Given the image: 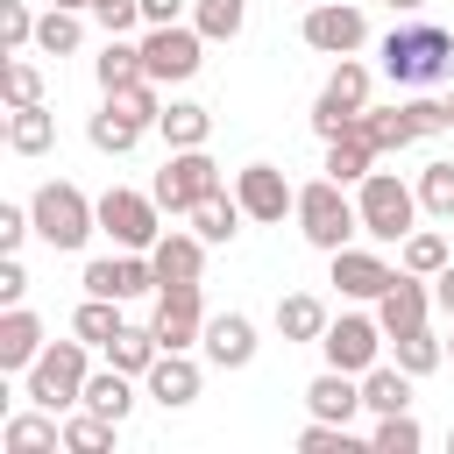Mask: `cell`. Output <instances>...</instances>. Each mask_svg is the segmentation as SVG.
Masks as SVG:
<instances>
[{"label":"cell","instance_id":"obj_1","mask_svg":"<svg viewBox=\"0 0 454 454\" xmlns=\"http://www.w3.org/2000/svg\"><path fill=\"white\" fill-rule=\"evenodd\" d=\"M376 57H383V78L390 85H447L454 78V35L440 21H419V14H404L383 35Z\"/></svg>","mask_w":454,"mask_h":454},{"label":"cell","instance_id":"obj_7","mask_svg":"<svg viewBox=\"0 0 454 454\" xmlns=\"http://www.w3.org/2000/svg\"><path fill=\"white\" fill-rule=\"evenodd\" d=\"M149 192H156V206H163V213H177V220H184L199 199H213V192H227V184H220V163H213L206 149H170V163L156 170V184H149Z\"/></svg>","mask_w":454,"mask_h":454},{"label":"cell","instance_id":"obj_6","mask_svg":"<svg viewBox=\"0 0 454 454\" xmlns=\"http://www.w3.org/2000/svg\"><path fill=\"white\" fill-rule=\"evenodd\" d=\"M199 64H206L199 21H163V28L142 35V71H149L156 85H184V78H199Z\"/></svg>","mask_w":454,"mask_h":454},{"label":"cell","instance_id":"obj_14","mask_svg":"<svg viewBox=\"0 0 454 454\" xmlns=\"http://www.w3.org/2000/svg\"><path fill=\"white\" fill-rule=\"evenodd\" d=\"M149 326H156V340H163V348H192V340L206 333L199 284H163V291H156V312H149Z\"/></svg>","mask_w":454,"mask_h":454},{"label":"cell","instance_id":"obj_44","mask_svg":"<svg viewBox=\"0 0 454 454\" xmlns=\"http://www.w3.org/2000/svg\"><path fill=\"white\" fill-rule=\"evenodd\" d=\"M92 21H99L106 35H128V28H149V21H142V0H92Z\"/></svg>","mask_w":454,"mask_h":454},{"label":"cell","instance_id":"obj_24","mask_svg":"<svg viewBox=\"0 0 454 454\" xmlns=\"http://www.w3.org/2000/svg\"><path fill=\"white\" fill-rule=\"evenodd\" d=\"M156 135H163L170 149H206V135H213V114H206L199 99H170V106L156 114Z\"/></svg>","mask_w":454,"mask_h":454},{"label":"cell","instance_id":"obj_10","mask_svg":"<svg viewBox=\"0 0 454 454\" xmlns=\"http://www.w3.org/2000/svg\"><path fill=\"white\" fill-rule=\"evenodd\" d=\"M298 35H305V50H319V57H355V50L369 43V14L348 7V0H319V7H305Z\"/></svg>","mask_w":454,"mask_h":454},{"label":"cell","instance_id":"obj_41","mask_svg":"<svg viewBox=\"0 0 454 454\" xmlns=\"http://www.w3.org/2000/svg\"><path fill=\"white\" fill-rule=\"evenodd\" d=\"M419 206H426L433 220H454V163H447V156L419 170Z\"/></svg>","mask_w":454,"mask_h":454},{"label":"cell","instance_id":"obj_12","mask_svg":"<svg viewBox=\"0 0 454 454\" xmlns=\"http://www.w3.org/2000/svg\"><path fill=\"white\" fill-rule=\"evenodd\" d=\"M85 291L92 298H142V291H163L156 284V262H149V248H121V255H99V262H85Z\"/></svg>","mask_w":454,"mask_h":454},{"label":"cell","instance_id":"obj_42","mask_svg":"<svg viewBox=\"0 0 454 454\" xmlns=\"http://www.w3.org/2000/svg\"><path fill=\"white\" fill-rule=\"evenodd\" d=\"M0 99H7V106H35V99H43V71H35L28 57H7V64H0Z\"/></svg>","mask_w":454,"mask_h":454},{"label":"cell","instance_id":"obj_47","mask_svg":"<svg viewBox=\"0 0 454 454\" xmlns=\"http://www.w3.org/2000/svg\"><path fill=\"white\" fill-rule=\"evenodd\" d=\"M192 14V0H142V21L149 28H163V21H184Z\"/></svg>","mask_w":454,"mask_h":454},{"label":"cell","instance_id":"obj_35","mask_svg":"<svg viewBox=\"0 0 454 454\" xmlns=\"http://www.w3.org/2000/svg\"><path fill=\"white\" fill-rule=\"evenodd\" d=\"M121 326H128V319H121V298H92V291H85V305L71 312V333H78V340H92V348H106Z\"/></svg>","mask_w":454,"mask_h":454},{"label":"cell","instance_id":"obj_8","mask_svg":"<svg viewBox=\"0 0 454 454\" xmlns=\"http://www.w3.org/2000/svg\"><path fill=\"white\" fill-rule=\"evenodd\" d=\"M99 234H114V248H156V234H163L156 192H128V184L99 192Z\"/></svg>","mask_w":454,"mask_h":454},{"label":"cell","instance_id":"obj_16","mask_svg":"<svg viewBox=\"0 0 454 454\" xmlns=\"http://www.w3.org/2000/svg\"><path fill=\"white\" fill-rule=\"evenodd\" d=\"M206 234L199 227H163L156 234V248H149V262H156V284H199V270H206Z\"/></svg>","mask_w":454,"mask_h":454},{"label":"cell","instance_id":"obj_26","mask_svg":"<svg viewBox=\"0 0 454 454\" xmlns=\"http://www.w3.org/2000/svg\"><path fill=\"white\" fill-rule=\"evenodd\" d=\"M57 142V121H50V106L35 99V106H7V149L14 156H43Z\"/></svg>","mask_w":454,"mask_h":454},{"label":"cell","instance_id":"obj_50","mask_svg":"<svg viewBox=\"0 0 454 454\" xmlns=\"http://www.w3.org/2000/svg\"><path fill=\"white\" fill-rule=\"evenodd\" d=\"M50 7H78V14H92V0H50Z\"/></svg>","mask_w":454,"mask_h":454},{"label":"cell","instance_id":"obj_48","mask_svg":"<svg viewBox=\"0 0 454 454\" xmlns=\"http://www.w3.org/2000/svg\"><path fill=\"white\" fill-rule=\"evenodd\" d=\"M433 305H440V312H447V319H454V262H447V270H440V277H433Z\"/></svg>","mask_w":454,"mask_h":454},{"label":"cell","instance_id":"obj_33","mask_svg":"<svg viewBox=\"0 0 454 454\" xmlns=\"http://www.w3.org/2000/svg\"><path fill=\"white\" fill-rule=\"evenodd\" d=\"M114 433H121V426H114L106 411L78 404V411L64 419V454H106V447H114Z\"/></svg>","mask_w":454,"mask_h":454},{"label":"cell","instance_id":"obj_34","mask_svg":"<svg viewBox=\"0 0 454 454\" xmlns=\"http://www.w3.org/2000/svg\"><path fill=\"white\" fill-rule=\"evenodd\" d=\"M85 142H92L99 156H128V149L142 142V121H128V114H114V106H99V114L85 121Z\"/></svg>","mask_w":454,"mask_h":454},{"label":"cell","instance_id":"obj_43","mask_svg":"<svg viewBox=\"0 0 454 454\" xmlns=\"http://www.w3.org/2000/svg\"><path fill=\"white\" fill-rule=\"evenodd\" d=\"M35 21H43V14H28V0H0V50L21 57V50L35 43Z\"/></svg>","mask_w":454,"mask_h":454},{"label":"cell","instance_id":"obj_30","mask_svg":"<svg viewBox=\"0 0 454 454\" xmlns=\"http://www.w3.org/2000/svg\"><path fill=\"white\" fill-rule=\"evenodd\" d=\"M85 43V14L78 7H43V21H35V50L43 57H71Z\"/></svg>","mask_w":454,"mask_h":454},{"label":"cell","instance_id":"obj_18","mask_svg":"<svg viewBox=\"0 0 454 454\" xmlns=\"http://www.w3.org/2000/svg\"><path fill=\"white\" fill-rule=\"evenodd\" d=\"M426 312H433V277H411V270H397V284L376 298V319H383L390 340L411 333V326H426Z\"/></svg>","mask_w":454,"mask_h":454},{"label":"cell","instance_id":"obj_36","mask_svg":"<svg viewBox=\"0 0 454 454\" xmlns=\"http://www.w3.org/2000/svg\"><path fill=\"white\" fill-rule=\"evenodd\" d=\"M192 21L206 43H234L241 21H248V0H192Z\"/></svg>","mask_w":454,"mask_h":454},{"label":"cell","instance_id":"obj_13","mask_svg":"<svg viewBox=\"0 0 454 454\" xmlns=\"http://www.w3.org/2000/svg\"><path fill=\"white\" fill-rule=\"evenodd\" d=\"M326 284H333L340 298H362V305H376V298L397 284V270H390L376 248H355V241H348V248H333V277H326Z\"/></svg>","mask_w":454,"mask_h":454},{"label":"cell","instance_id":"obj_21","mask_svg":"<svg viewBox=\"0 0 454 454\" xmlns=\"http://www.w3.org/2000/svg\"><path fill=\"white\" fill-rule=\"evenodd\" d=\"M305 404H312V419L348 426V419L362 411V376H348V369H319V376L305 383Z\"/></svg>","mask_w":454,"mask_h":454},{"label":"cell","instance_id":"obj_32","mask_svg":"<svg viewBox=\"0 0 454 454\" xmlns=\"http://www.w3.org/2000/svg\"><path fill=\"white\" fill-rule=\"evenodd\" d=\"M163 355V340H156V326H121L114 340H106V362L114 369H128V376H149V362Z\"/></svg>","mask_w":454,"mask_h":454},{"label":"cell","instance_id":"obj_27","mask_svg":"<svg viewBox=\"0 0 454 454\" xmlns=\"http://www.w3.org/2000/svg\"><path fill=\"white\" fill-rule=\"evenodd\" d=\"M184 220H192V227H199L213 248H227V241L241 234V220H248V213H241V199H234V192H213V199H199Z\"/></svg>","mask_w":454,"mask_h":454},{"label":"cell","instance_id":"obj_37","mask_svg":"<svg viewBox=\"0 0 454 454\" xmlns=\"http://www.w3.org/2000/svg\"><path fill=\"white\" fill-rule=\"evenodd\" d=\"M106 106H114V114H128V121H142V128H156V114H163V85H156V78L114 85V92H106Z\"/></svg>","mask_w":454,"mask_h":454},{"label":"cell","instance_id":"obj_2","mask_svg":"<svg viewBox=\"0 0 454 454\" xmlns=\"http://www.w3.org/2000/svg\"><path fill=\"white\" fill-rule=\"evenodd\" d=\"M85 348H92V340H78V333H71V340H50V348L28 362L21 397L43 404V411H78V404H85V376H92Z\"/></svg>","mask_w":454,"mask_h":454},{"label":"cell","instance_id":"obj_39","mask_svg":"<svg viewBox=\"0 0 454 454\" xmlns=\"http://www.w3.org/2000/svg\"><path fill=\"white\" fill-rule=\"evenodd\" d=\"M390 348H397V369H411V376H433V369L447 362V340H433V326H411V333H397Z\"/></svg>","mask_w":454,"mask_h":454},{"label":"cell","instance_id":"obj_38","mask_svg":"<svg viewBox=\"0 0 454 454\" xmlns=\"http://www.w3.org/2000/svg\"><path fill=\"white\" fill-rule=\"evenodd\" d=\"M376 170V149L362 142V135H340V142H326V177H340V184H362Z\"/></svg>","mask_w":454,"mask_h":454},{"label":"cell","instance_id":"obj_25","mask_svg":"<svg viewBox=\"0 0 454 454\" xmlns=\"http://www.w3.org/2000/svg\"><path fill=\"white\" fill-rule=\"evenodd\" d=\"M326 326H333L326 298H312V291H291V298H277V333H284V340H319Z\"/></svg>","mask_w":454,"mask_h":454},{"label":"cell","instance_id":"obj_22","mask_svg":"<svg viewBox=\"0 0 454 454\" xmlns=\"http://www.w3.org/2000/svg\"><path fill=\"white\" fill-rule=\"evenodd\" d=\"M0 447H7V454H57V447H64V426H57V411L28 404V411H14V419L0 426Z\"/></svg>","mask_w":454,"mask_h":454},{"label":"cell","instance_id":"obj_19","mask_svg":"<svg viewBox=\"0 0 454 454\" xmlns=\"http://www.w3.org/2000/svg\"><path fill=\"white\" fill-rule=\"evenodd\" d=\"M199 348H206L213 369H248L255 362V319L248 312H213L206 333H199Z\"/></svg>","mask_w":454,"mask_h":454},{"label":"cell","instance_id":"obj_23","mask_svg":"<svg viewBox=\"0 0 454 454\" xmlns=\"http://www.w3.org/2000/svg\"><path fill=\"white\" fill-rule=\"evenodd\" d=\"M411 369H397V362H376V369H362V411H411Z\"/></svg>","mask_w":454,"mask_h":454},{"label":"cell","instance_id":"obj_17","mask_svg":"<svg viewBox=\"0 0 454 454\" xmlns=\"http://www.w3.org/2000/svg\"><path fill=\"white\" fill-rule=\"evenodd\" d=\"M355 135H362L376 156H390V149H411V142H426V121H419V106H411V99H404V106H362Z\"/></svg>","mask_w":454,"mask_h":454},{"label":"cell","instance_id":"obj_11","mask_svg":"<svg viewBox=\"0 0 454 454\" xmlns=\"http://www.w3.org/2000/svg\"><path fill=\"white\" fill-rule=\"evenodd\" d=\"M234 199H241V213L262 220V227H277L284 213H298V184H291L277 163H241V170H234Z\"/></svg>","mask_w":454,"mask_h":454},{"label":"cell","instance_id":"obj_49","mask_svg":"<svg viewBox=\"0 0 454 454\" xmlns=\"http://www.w3.org/2000/svg\"><path fill=\"white\" fill-rule=\"evenodd\" d=\"M383 7H390V14H419L426 0H383Z\"/></svg>","mask_w":454,"mask_h":454},{"label":"cell","instance_id":"obj_29","mask_svg":"<svg viewBox=\"0 0 454 454\" xmlns=\"http://www.w3.org/2000/svg\"><path fill=\"white\" fill-rule=\"evenodd\" d=\"M454 262V248H447V234H433V227H411L404 241H397V270H411V277H440Z\"/></svg>","mask_w":454,"mask_h":454},{"label":"cell","instance_id":"obj_51","mask_svg":"<svg viewBox=\"0 0 454 454\" xmlns=\"http://www.w3.org/2000/svg\"><path fill=\"white\" fill-rule=\"evenodd\" d=\"M447 121H454V92H447Z\"/></svg>","mask_w":454,"mask_h":454},{"label":"cell","instance_id":"obj_45","mask_svg":"<svg viewBox=\"0 0 454 454\" xmlns=\"http://www.w3.org/2000/svg\"><path fill=\"white\" fill-rule=\"evenodd\" d=\"M348 440H355V433H348V426H333V419H312V426L298 433V447H305V454H340Z\"/></svg>","mask_w":454,"mask_h":454},{"label":"cell","instance_id":"obj_28","mask_svg":"<svg viewBox=\"0 0 454 454\" xmlns=\"http://www.w3.org/2000/svg\"><path fill=\"white\" fill-rule=\"evenodd\" d=\"M85 404H92V411H106V419L121 426V419L135 411V376H128V369H114V362H106V369H92V376H85Z\"/></svg>","mask_w":454,"mask_h":454},{"label":"cell","instance_id":"obj_15","mask_svg":"<svg viewBox=\"0 0 454 454\" xmlns=\"http://www.w3.org/2000/svg\"><path fill=\"white\" fill-rule=\"evenodd\" d=\"M199 383H206V369L192 362V348H163V355L149 362V376H142V390H149L163 411H184V404L199 397Z\"/></svg>","mask_w":454,"mask_h":454},{"label":"cell","instance_id":"obj_9","mask_svg":"<svg viewBox=\"0 0 454 454\" xmlns=\"http://www.w3.org/2000/svg\"><path fill=\"white\" fill-rule=\"evenodd\" d=\"M383 319L376 312H340L326 333H319V355H326V369H348V376H362V369H376V355H383Z\"/></svg>","mask_w":454,"mask_h":454},{"label":"cell","instance_id":"obj_52","mask_svg":"<svg viewBox=\"0 0 454 454\" xmlns=\"http://www.w3.org/2000/svg\"><path fill=\"white\" fill-rule=\"evenodd\" d=\"M447 447H454V433H447Z\"/></svg>","mask_w":454,"mask_h":454},{"label":"cell","instance_id":"obj_4","mask_svg":"<svg viewBox=\"0 0 454 454\" xmlns=\"http://www.w3.org/2000/svg\"><path fill=\"white\" fill-rule=\"evenodd\" d=\"M28 213H35V234H43L57 255L85 248V241H92V227H99V199H85L71 177H50V184H35Z\"/></svg>","mask_w":454,"mask_h":454},{"label":"cell","instance_id":"obj_3","mask_svg":"<svg viewBox=\"0 0 454 454\" xmlns=\"http://www.w3.org/2000/svg\"><path fill=\"white\" fill-rule=\"evenodd\" d=\"M355 213H362V234L390 248V241H404V234L419 227L426 206H419V184H404L397 170H369V177L355 184Z\"/></svg>","mask_w":454,"mask_h":454},{"label":"cell","instance_id":"obj_46","mask_svg":"<svg viewBox=\"0 0 454 454\" xmlns=\"http://www.w3.org/2000/svg\"><path fill=\"white\" fill-rule=\"evenodd\" d=\"M28 298V270H21V255H0V305H21Z\"/></svg>","mask_w":454,"mask_h":454},{"label":"cell","instance_id":"obj_31","mask_svg":"<svg viewBox=\"0 0 454 454\" xmlns=\"http://www.w3.org/2000/svg\"><path fill=\"white\" fill-rule=\"evenodd\" d=\"M92 78H99V92H114V85H135V78H149V71H142V43H128V35H106V50H99Z\"/></svg>","mask_w":454,"mask_h":454},{"label":"cell","instance_id":"obj_53","mask_svg":"<svg viewBox=\"0 0 454 454\" xmlns=\"http://www.w3.org/2000/svg\"><path fill=\"white\" fill-rule=\"evenodd\" d=\"M447 355H454V340H447Z\"/></svg>","mask_w":454,"mask_h":454},{"label":"cell","instance_id":"obj_5","mask_svg":"<svg viewBox=\"0 0 454 454\" xmlns=\"http://www.w3.org/2000/svg\"><path fill=\"white\" fill-rule=\"evenodd\" d=\"M298 234L319 248V255H333V248H348L355 234H362V213H355V199H348V184L340 177H312V184H298Z\"/></svg>","mask_w":454,"mask_h":454},{"label":"cell","instance_id":"obj_40","mask_svg":"<svg viewBox=\"0 0 454 454\" xmlns=\"http://www.w3.org/2000/svg\"><path fill=\"white\" fill-rule=\"evenodd\" d=\"M369 447H376V454H419V447H426V433H419V419H411V411H383V419H376V433H369Z\"/></svg>","mask_w":454,"mask_h":454},{"label":"cell","instance_id":"obj_20","mask_svg":"<svg viewBox=\"0 0 454 454\" xmlns=\"http://www.w3.org/2000/svg\"><path fill=\"white\" fill-rule=\"evenodd\" d=\"M50 340H43V319L28 312V305H7L0 312V369L7 376H28V362L43 355Z\"/></svg>","mask_w":454,"mask_h":454}]
</instances>
